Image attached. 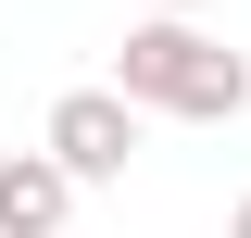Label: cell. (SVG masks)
<instances>
[{"instance_id": "6da1fadb", "label": "cell", "mask_w": 251, "mask_h": 238, "mask_svg": "<svg viewBox=\"0 0 251 238\" xmlns=\"http://www.w3.org/2000/svg\"><path fill=\"white\" fill-rule=\"evenodd\" d=\"M100 88H113L126 113H176V125H239V113H251V63L226 50V38H201V25H163V13H138Z\"/></svg>"}, {"instance_id": "7a4b0ae2", "label": "cell", "mask_w": 251, "mask_h": 238, "mask_svg": "<svg viewBox=\"0 0 251 238\" xmlns=\"http://www.w3.org/2000/svg\"><path fill=\"white\" fill-rule=\"evenodd\" d=\"M38 150H50L75 188H126V163H138V113H126L113 88H63L50 125H38Z\"/></svg>"}, {"instance_id": "3957f363", "label": "cell", "mask_w": 251, "mask_h": 238, "mask_svg": "<svg viewBox=\"0 0 251 238\" xmlns=\"http://www.w3.org/2000/svg\"><path fill=\"white\" fill-rule=\"evenodd\" d=\"M75 226V176L50 150H0V238H63Z\"/></svg>"}, {"instance_id": "277c9868", "label": "cell", "mask_w": 251, "mask_h": 238, "mask_svg": "<svg viewBox=\"0 0 251 238\" xmlns=\"http://www.w3.org/2000/svg\"><path fill=\"white\" fill-rule=\"evenodd\" d=\"M151 13H163V25H188V13H201V0H151Z\"/></svg>"}, {"instance_id": "5b68a950", "label": "cell", "mask_w": 251, "mask_h": 238, "mask_svg": "<svg viewBox=\"0 0 251 238\" xmlns=\"http://www.w3.org/2000/svg\"><path fill=\"white\" fill-rule=\"evenodd\" d=\"M226 238H251V201H239V213H226Z\"/></svg>"}]
</instances>
